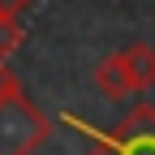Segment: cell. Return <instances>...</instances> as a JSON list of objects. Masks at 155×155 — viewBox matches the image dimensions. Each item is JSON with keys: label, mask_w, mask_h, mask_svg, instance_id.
<instances>
[{"label": "cell", "mask_w": 155, "mask_h": 155, "mask_svg": "<svg viewBox=\"0 0 155 155\" xmlns=\"http://www.w3.org/2000/svg\"><path fill=\"white\" fill-rule=\"evenodd\" d=\"M95 86H99L108 99H125V95H134V78H129V65H125V52L99 56V65H95Z\"/></svg>", "instance_id": "obj_3"}, {"label": "cell", "mask_w": 155, "mask_h": 155, "mask_svg": "<svg viewBox=\"0 0 155 155\" xmlns=\"http://www.w3.org/2000/svg\"><path fill=\"white\" fill-rule=\"evenodd\" d=\"M125 65H129V78H134V91L155 86V48H147V43L125 48Z\"/></svg>", "instance_id": "obj_4"}, {"label": "cell", "mask_w": 155, "mask_h": 155, "mask_svg": "<svg viewBox=\"0 0 155 155\" xmlns=\"http://www.w3.org/2000/svg\"><path fill=\"white\" fill-rule=\"evenodd\" d=\"M48 134H52L48 112L26 95L17 73L5 69L0 78V155H35L48 142Z\"/></svg>", "instance_id": "obj_1"}, {"label": "cell", "mask_w": 155, "mask_h": 155, "mask_svg": "<svg viewBox=\"0 0 155 155\" xmlns=\"http://www.w3.org/2000/svg\"><path fill=\"white\" fill-rule=\"evenodd\" d=\"M0 78H5V65H0Z\"/></svg>", "instance_id": "obj_7"}, {"label": "cell", "mask_w": 155, "mask_h": 155, "mask_svg": "<svg viewBox=\"0 0 155 155\" xmlns=\"http://www.w3.org/2000/svg\"><path fill=\"white\" fill-rule=\"evenodd\" d=\"M30 5H35V0H0V13H13V17H22Z\"/></svg>", "instance_id": "obj_6"}, {"label": "cell", "mask_w": 155, "mask_h": 155, "mask_svg": "<svg viewBox=\"0 0 155 155\" xmlns=\"http://www.w3.org/2000/svg\"><path fill=\"white\" fill-rule=\"evenodd\" d=\"M108 155H155V108L138 104L112 134H99Z\"/></svg>", "instance_id": "obj_2"}, {"label": "cell", "mask_w": 155, "mask_h": 155, "mask_svg": "<svg viewBox=\"0 0 155 155\" xmlns=\"http://www.w3.org/2000/svg\"><path fill=\"white\" fill-rule=\"evenodd\" d=\"M22 39H26V26L17 22L13 13H0V65H5L17 48H22Z\"/></svg>", "instance_id": "obj_5"}]
</instances>
